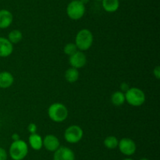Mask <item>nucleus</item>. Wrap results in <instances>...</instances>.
<instances>
[{
	"mask_svg": "<svg viewBox=\"0 0 160 160\" xmlns=\"http://www.w3.org/2000/svg\"><path fill=\"white\" fill-rule=\"evenodd\" d=\"M93 34L88 29L80 30L75 38V45L80 51H87L92 47L93 44Z\"/></svg>",
	"mask_w": 160,
	"mask_h": 160,
	"instance_id": "1",
	"label": "nucleus"
},
{
	"mask_svg": "<svg viewBox=\"0 0 160 160\" xmlns=\"http://www.w3.org/2000/svg\"><path fill=\"white\" fill-rule=\"evenodd\" d=\"M68 109L62 103H53L48 107V115L55 122H62L68 117Z\"/></svg>",
	"mask_w": 160,
	"mask_h": 160,
	"instance_id": "2",
	"label": "nucleus"
},
{
	"mask_svg": "<svg viewBox=\"0 0 160 160\" xmlns=\"http://www.w3.org/2000/svg\"><path fill=\"white\" fill-rule=\"evenodd\" d=\"M125 100L133 107H140L145 102V94L138 87H131L125 92Z\"/></svg>",
	"mask_w": 160,
	"mask_h": 160,
	"instance_id": "3",
	"label": "nucleus"
},
{
	"mask_svg": "<svg viewBox=\"0 0 160 160\" xmlns=\"http://www.w3.org/2000/svg\"><path fill=\"white\" fill-rule=\"evenodd\" d=\"M9 152L12 160H23L28 155V144L20 139L13 141L9 147Z\"/></svg>",
	"mask_w": 160,
	"mask_h": 160,
	"instance_id": "4",
	"label": "nucleus"
},
{
	"mask_svg": "<svg viewBox=\"0 0 160 160\" xmlns=\"http://www.w3.org/2000/svg\"><path fill=\"white\" fill-rule=\"evenodd\" d=\"M67 16L71 20H78L82 18L85 13V6L79 0L71 1L67 7Z\"/></svg>",
	"mask_w": 160,
	"mask_h": 160,
	"instance_id": "5",
	"label": "nucleus"
},
{
	"mask_svg": "<svg viewBox=\"0 0 160 160\" xmlns=\"http://www.w3.org/2000/svg\"><path fill=\"white\" fill-rule=\"evenodd\" d=\"M84 131L78 125H72L67 128L64 132V139L70 144H77L83 137Z\"/></svg>",
	"mask_w": 160,
	"mask_h": 160,
	"instance_id": "6",
	"label": "nucleus"
},
{
	"mask_svg": "<svg viewBox=\"0 0 160 160\" xmlns=\"http://www.w3.org/2000/svg\"><path fill=\"white\" fill-rule=\"evenodd\" d=\"M118 147L122 154L128 156L134 155L137 149L135 142L132 139L128 137L122 138L120 141H119Z\"/></svg>",
	"mask_w": 160,
	"mask_h": 160,
	"instance_id": "7",
	"label": "nucleus"
},
{
	"mask_svg": "<svg viewBox=\"0 0 160 160\" xmlns=\"http://www.w3.org/2000/svg\"><path fill=\"white\" fill-rule=\"evenodd\" d=\"M69 63L72 67L80 69L85 66L86 63H87V56L84 54V52L78 50L76 53L70 56Z\"/></svg>",
	"mask_w": 160,
	"mask_h": 160,
	"instance_id": "8",
	"label": "nucleus"
},
{
	"mask_svg": "<svg viewBox=\"0 0 160 160\" xmlns=\"http://www.w3.org/2000/svg\"><path fill=\"white\" fill-rule=\"evenodd\" d=\"M53 160H75L74 152L70 147L60 146L54 152Z\"/></svg>",
	"mask_w": 160,
	"mask_h": 160,
	"instance_id": "9",
	"label": "nucleus"
},
{
	"mask_svg": "<svg viewBox=\"0 0 160 160\" xmlns=\"http://www.w3.org/2000/svg\"><path fill=\"white\" fill-rule=\"evenodd\" d=\"M43 146L48 152H56L60 147L59 138L53 134H48L44 137Z\"/></svg>",
	"mask_w": 160,
	"mask_h": 160,
	"instance_id": "10",
	"label": "nucleus"
},
{
	"mask_svg": "<svg viewBox=\"0 0 160 160\" xmlns=\"http://www.w3.org/2000/svg\"><path fill=\"white\" fill-rule=\"evenodd\" d=\"M13 51V45L4 37H0V57H7Z\"/></svg>",
	"mask_w": 160,
	"mask_h": 160,
	"instance_id": "11",
	"label": "nucleus"
},
{
	"mask_svg": "<svg viewBox=\"0 0 160 160\" xmlns=\"http://www.w3.org/2000/svg\"><path fill=\"white\" fill-rule=\"evenodd\" d=\"M13 16L8 9H0V28L5 29L9 28L12 23Z\"/></svg>",
	"mask_w": 160,
	"mask_h": 160,
	"instance_id": "12",
	"label": "nucleus"
},
{
	"mask_svg": "<svg viewBox=\"0 0 160 160\" xmlns=\"http://www.w3.org/2000/svg\"><path fill=\"white\" fill-rule=\"evenodd\" d=\"M14 82V77L10 72H0V88L7 89L10 87Z\"/></svg>",
	"mask_w": 160,
	"mask_h": 160,
	"instance_id": "13",
	"label": "nucleus"
},
{
	"mask_svg": "<svg viewBox=\"0 0 160 160\" xmlns=\"http://www.w3.org/2000/svg\"><path fill=\"white\" fill-rule=\"evenodd\" d=\"M29 144L32 149L35 151H39L43 147V139L38 133H31L28 138Z\"/></svg>",
	"mask_w": 160,
	"mask_h": 160,
	"instance_id": "14",
	"label": "nucleus"
},
{
	"mask_svg": "<svg viewBox=\"0 0 160 160\" xmlns=\"http://www.w3.org/2000/svg\"><path fill=\"white\" fill-rule=\"evenodd\" d=\"M102 6L107 13H114L120 7L119 0H102Z\"/></svg>",
	"mask_w": 160,
	"mask_h": 160,
	"instance_id": "15",
	"label": "nucleus"
},
{
	"mask_svg": "<svg viewBox=\"0 0 160 160\" xmlns=\"http://www.w3.org/2000/svg\"><path fill=\"white\" fill-rule=\"evenodd\" d=\"M79 72L78 69L74 67H70L65 72V78L68 83H73L77 82L79 78Z\"/></svg>",
	"mask_w": 160,
	"mask_h": 160,
	"instance_id": "16",
	"label": "nucleus"
},
{
	"mask_svg": "<svg viewBox=\"0 0 160 160\" xmlns=\"http://www.w3.org/2000/svg\"><path fill=\"white\" fill-rule=\"evenodd\" d=\"M111 101L112 104L115 106H121L124 104L125 100V94L122 91H116L111 96Z\"/></svg>",
	"mask_w": 160,
	"mask_h": 160,
	"instance_id": "17",
	"label": "nucleus"
},
{
	"mask_svg": "<svg viewBox=\"0 0 160 160\" xmlns=\"http://www.w3.org/2000/svg\"><path fill=\"white\" fill-rule=\"evenodd\" d=\"M8 40L13 45V44H17L22 40L23 39V34L20 30H12L8 35Z\"/></svg>",
	"mask_w": 160,
	"mask_h": 160,
	"instance_id": "18",
	"label": "nucleus"
},
{
	"mask_svg": "<svg viewBox=\"0 0 160 160\" xmlns=\"http://www.w3.org/2000/svg\"><path fill=\"white\" fill-rule=\"evenodd\" d=\"M104 145L108 149H115L116 147H118L119 141L116 136H108L105 138L104 140Z\"/></svg>",
	"mask_w": 160,
	"mask_h": 160,
	"instance_id": "19",
	"label": "nucleus"
},
{
	"mask_svg": "<svg viewBox=\"0 0 160 160\" xmlns=\"http://www.w3.org/2000/svg\"><path fill=\"white\" fill-rule=\"evenodd\" d=\"M78 50V47H77V45H75V43H73V42L67 43L63 48L64 53L69 56H71V55H73L74 53H76Z\"/></svg>",
	"mask_w": 160,
	"mask_h": 160,
	"instance_id": "20",
	"label": "nucleus"
},
{
	"mask_svg": "<svg viewBox=\"0 0 160 160\" xmlns=\"http://www.w3.org/2000/svg\"><path fill=\"white\" fill-rule=\"evenodd\" d=\"M37 125L34 123H33V122H31V123H30L29 125H28V130L31 133H35L36 131H37Z\"/></svg>",
	"mask_w": 160,
	"mask_h": 160,
	"instance_id": "21",
	"label": "nucleus"
},
{
	"mask_svg": "<svg viewBox=\"0 0 160 160\" xmlns=\"http://www.w3.org/2000/svg\"><path fill=\"white\" fill-rule=\"evenodd\" d=\"M7 159V152L4 148L0 147V160Z\"/></svg>",
	"mask_w": 160,
	"mask_h": 160,
	"instance_id": "22",
	"label": "nucleus"
},
{
	"mask_svg": "<svg viewBox=\"0 0 160 160\" xmlns=\"http://www.w3.org/2000/svg\"><path fill=\"white\" fill-rule=\"evenodd\" d=\"M153 74H154L155 77H156L157 79H159L160 78V67L159 66H156V67L153 70Z\"/></svg>",
	"mask_w": 160,
	"mask_h": 160,
	"instance_id": "23",
	"label": "nucleus"
},
{
	"mask_svg": "<svg viewBox=\"0 0 160 160\" xmlns=\"http://www.w3.org/2000/svg\"><path fill=\"white\" fill-rule=\"evenodd\" d=\"M129 88H130L129 85H128V83H121V85H120V89H121L120 91H122L123 93L127 92V91L128 90V89H129Z\"/></svg>",
	"mask_w": 160,
	"mask_h": 160,
	"instance_id": "24",
	"label": "nucleus"
},
{
	"mask_svg": "<svg viewBox=\"0 0 160 160\" xmlns=\"http://www.w3.org/2000/svg\"><path fill=\"white\" fill-rule=\"evenodd\" d=\"M12 139L13 141H18V140H20V136H19L18 133H15L12 135Z\"/></svg>",
	"mask_w": 160,
	"mask_h": 160,
	"instance_id": "25",
	"label": "nucleus"
},
{
	"mask_svg": "<svg viewBox=\"0 0 160 160\" xmlns=\"http://www.w3.org/2000/svg\"><path fill=\"white\" fill-rule=\"evenodd\" d=\"M80 2H81V3H82V4H84V6H85L86 4H88V3H89V1H90V0H79Z\"/></svg>",
	"mask_w": 160,
	"mask_h": 160,
	"instance_id": "26",
	"label": "nucleus"
},
{
	"mask_svg": "<svg viewBox=\"0 0 160 160\" xmlns=\"http://www.w3.org/2000/svg\"><path fill=\"white\" fill-rule=\"evenodd\" d=\"M140 160H149V159H148V158H141Z\"/></svg>",
	"mask_w": 160,
	"mask_h": 160,
	"instance_id": "27",
	"label": "nucleus"
},
{
	"mask_svg": "<svg viewBox=\"0 0 160 160\" xmlns=\"http://www.w3.org/2000/svg\"><path fill=\"white\" fill-rule=\"evenodd\" d=\"M123 160H134V159H132V158H124V159H123Z\"/></svg>",
	"mask_w": 160,
	"mask_h": 160,
	"instance_id": "28",
	"label": "nucleus"
},
{
	"mask_svg": "<svg viewBox=\"0 0 160 160\" xmlns=\"http://www.w3.org/2000/svg\"><path fill=\"white\" fill-rule=\"evenodd\" d=\"M95 1H98V2H101L102 0H95Z\"/></svg>",
	"mask_w": 160,
	"mask_h": 160,
	"instance_id": "29",
	"label": "nucleus"
},
{
	"mask_svg": "<svg viewBox=\"0 0 160 160\" xmlns=\"http://www.w3.org/2000/svg\"><path fill=\"white\" fill-rule=\"evenodd\" d=\"M70 1H74V0H70Z\"/></svg>",
	"mask_w": 160,
	"mask_h": 160,
	"instance_id": "30",
	"label": "nucleus"
}]
</instances>
